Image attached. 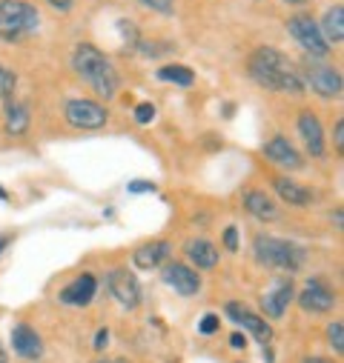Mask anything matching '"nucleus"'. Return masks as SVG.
<instances>
[{"label":"nucleus","mask_w":344,"mask_h":363,"mask_svg":"<svg viewBox=\"0 0 344 363\" xmlns=\"http://www.w3.org/2000/svg\"><path fill=\"white\" fill-rule=\"evenodd\" d=\"M158 80H166V83H176L181 89L193 86L195 83V74L190 66H181V63H169V66H161L158 69Z\"/></svg>","instance_id":"5701e85b"},{"label":"nucleus","mask_w":344,"mask_h":363,"mask_svg":"<svg viewBox=\"0 0 344 363\" xmlns=\"http://www.w3.org/2000/svg\"><path fill=\"white\" fill-rule=\"evenodd\" d=\"M273 189H276V195H279L287 206L304 209V206L313 203V192L304 189V186H299L296 180H290V177H273Z\"/></svg>","instance_id":"a211bd4d"},{"label":"nucleus","mask_w":344,"mask_h":363,"mask_svg":"<svg viewBox=\"0 0 344 363\" xmlns=\"http://www.w3.org/2000/svg\"><path fill=\"white\" fill-rule=\"evenodd\" d=\"M187 257L195 269H215L218 266V249H215V243H210L204 238L187 243Z\"/></svg>","instance_id":"4be33fe9"},{"label":"nucleus","mask_w":344,"mask_h":363,"mask_svg":"<svg viewBox=\"0 0 344 363\" xmlns=\"http://www.w3.org/2000/svg\"><path fill=\"white\" fill-rule=\"evenodd\" d=\"M15 86H18V74L6 63H0V98L9 101L15 95Z\"/></svg>","instance_id":"b1692460"},{"label":"nucleus","mask_w":344,"mask_h":363,"mask_svg":"<svg viewBox=\"0 0 344 363\" xmlns=\"http://www.w3.org/2000/svg\"><path fill=\"white\" fill-rule=\"evenodd\" d=\"M304 363H333V360L330 357H307Z\"/></svg>","instance_id":"e433bc0d"},{"label":"nucleus","mask_w":344,"mask_h":363,"mask_svg":"<svg viewBox=\"0 0 344 363\" xmlns=\"http://www.w3.org/2000/svg\"><path fill=\"white\" fill-rule=\"evenodd\" d=\"M46 4L55 9V12H60V15H66L72 6H75V0H46Z\"/></svg>","instance_id":"2f4dec72"},{"label":"nucleus","mask_w":344,"mask_h":363,"mask_svg":"<svg viewBox=\"0 0 344 363\" xmlns=\"http://www.w3.org/2000/svg\"><path fill=\"white\" fill-rule=\"evenodd\" d=\"M72 69L80 80H86L92 86V92L104 101L118 98V89H121V74L112 66V60L92 43H77L72 52Z\"/></svg>","instance_id":"f03ea898"},{"label":"nucleus","mask_w":344,"mask_h":363,"mask_svg":"<svg viewBox=\"0 0 344 363\" xmlns=\"http://www.w3.org/2000/svg\"><path fill=\"white\" fill-rule=\"evenodd\" d=\"M299 135L304 138L307 152H310L313 157H324V152H327L324 129H321V121H318L313 112H301V115H299Z\"/></svg>","instance_id":"dca6fc26"},{"label":"nucleus","mask_w":344,"mask_h":363,"mask_svg":"<svg viewBox=\"0 0 344 363\" xmlns=\"http://www.w3.org/2000/svg\"><path fill=\"white\" fill-rule=\"evenodd\" d=\"M304 86L310 83V89L318 95V98H324V101H333V98H341V74H338V69H333L330 63H324V60H318V57H310L307 60V66H304Z\"/></svg>","instance_id":"423d86ee"},{"label":"nucleus","mask_w":344,"mask_h":363,"mask_svg":"<svg viewBox=\"0 0 344 363\" xmlns=\"http://www.w3.org/2000/svg\"><path fill=\"white\" fill-rule=\"evenodd\" d=\"M163 284L166 286H172L181 298H193V295H198L201 292V275L193 269V266H187V263H163Z\"/></svg>","instance_id":"9d476101"},{"label":"nucleus","mask_w":344,"mask_h":363,"mask_svg":"<svg viewBox=\"0 0 344 363\" xmlns=\"http://www.w3.org/2000/svg\"><path fill=\"white\" fill-rule=\"evenodd\" d=\"M318 29H321L324 40L330 43V49H333L335 43H341V40H344V6H341V4L330 6V9L324 12V18L318 21Z\"/></svg>","instance_id":"412c9836"},{"label":"nucleus","mask_w":344,"mask_h":363,"mask_svg":"<svg viewBox=\"0 0 344 363\" xmlns=\"http://www.w3.org/2000/svg\"><path fill=\"white\" fill-rule=\"evenodd\" d=\"M29 123H32L29 104L9 98V101H6V132H9L12 138H21V135L29 132Z\"/></svg>","instance_id":"aec40b11"},{"label":"nucleus","mask_w":344,"mask_h":363,"mask_svg":"<svg viewBox=\"0 0 344 363\" xmlns=\"http://www.w3.org/2000/svg\"><path fill=\"white\" fill-rule=\"evenodd\" d=\"M107 343H109V329H98V335H95V349H107Z\"/></svg>","instance_id":"473e14b6"},{"label":"nucleus","mask_w":344,"mask_h":363,"mask_svg":"<svg viewBox=\"0 0 344 363\" xmlns=\"http://www.w3.org/2000/svg\"><path fill=\"white\" fill-rule=\"evenodd\" d=\"M244 209L255 218V220H276L279 218V206L273 203V198L264 192V189H247L244 192Z\"/></svg>","instance_id":"f3484780"},{"label":"nucleus","mask_w":344,"mask_h":363,"mask_svg":"<svg viewBox=\"0 0 344 363\" xmlns=\"http://www.w3.org/2000/svg\"><path fill=\"white\" fill-rule=\"evenodd\" d=\"M293 298H296L293 284H290L287 278H276V281H273V284L264 289V295H262V309H264V318H273V320L284 318V312H287V306L293 303Z\"/></svg>","instance_id":"9b49d317"},{"label":"nucleus","mask_w":344,"mask_h":363,"mask_svg":"<svg viewBox=\"0 0 344 363\" xmlns=\"http://www.w3.org/2000/svg\"><path fill=\"white\" fill-rule=\"evenodd\" d=\"M0 363H9V360H6V352H4V346H0Z\"/></svg>","instance_id":"58836bf2"},{"label":"nucleus","mask_w":344,"mask_h":363,"mask_svg":"<svg viewBox=\"0 0 344 363\" xmlns=\"http://www.w3.org/2000/svg\"><path fill=\"white\" fill-rule=\"evenodd\" d=\"M327 337H330V346L335 349V354H341L344 352V323L341 320H333L327 326Z\"/></svg>","instance_id":"393cba45"},{"label":"nucleus","mask_w":344,"mask_h":363,"mask_svg":"<svg viewBox=\"0 0 344 363\" xmlns=\"http://www.w3.org/2000/svg\"><path fill=\"white\" fill-rule=\"evenodd\" d=\"M333 143H335V152L341 155L344 152V121H335V126H333Z\"/></svg>","instance_id":"7c9ffc66"},{"label":"nucleus","mask_w":344,"mask_h":363,"mask_svg":"<svg viewBox=\"0 0 344 363\" xmlns=\"http://www.w3.org/2000/svg\"><path fill=\"white\" fill-rule=\"evenodd\" d=\"M230 346H232V349H244V346H247V337H244V335H238V332H235V335H232V337H230Z\"/></svg>","instance_id":"72a5a7b5"},{"label":"nucleus","mask_w":344,"mask_h":363,"mask_svg":"<svg viewBox=\"0 0 344 363\" xmlns=\"http://www.w3.org/2000/svg\"><path fill=\"white\" fill-rule=\"evenodd\" d=\"M227 318H230L232 323L244 326L262 346H267V343L273 340V326H270L262 315H255L249 306H244V303H238V301H230V303H227Z\"/></svg>","instance_id":"1a4fd4ad"},{"label":"nucleus","mask_w":344,"mask_h":363,"mask_svg":"<svg viewBox=\"0 0 344 363\" xmlns=\"http://www.w3.org/2000/svg\"><path fill=\"white\" fill-rule=\"evenodd\" d=\"M12 349H15L23 360H41V357H43V340H41V335H38L32 326H26V323H18V326L12 329Z\"/></svg>","instance_id":"2eb2a0df"},{"label":"nucleus","mask_w":344,"mask_h":363,"mask_svg":"<svg viewBox=\"0 0 344 363\" xmlns=\"http://www.w3.org/2000/svg\"><path fill=\"white\" fill-rule=\"evenodd\" d=\"M63 115H66V123L72 129H80V132L104 129L107 121H109L107 109L98 101H90V98H72V101H66Z\"/></svg>","instance_id":"39448f33"},{"label":"nucleus","mask_w":344,"mask_h":363,"mask_svg":"<svg viewBox=\"0 0 344 363\" xmlns=\"http://www.w3.org/2000/svg\"><path fill=\"white\" fill-rule=\"evenodd\" d=\"M287 4H293V6H301V4H310V0H287Z\"/></svg>","instance_id":"4c0bfd02"},{"label":"nucleus","mask_w":344,"mask_h":363,"mask_svg":"<svg viewBox=\"0 0 344 363\" xmlns=\"http://www.w3.org/2000/svg\"><path fill=\"white\" fill-rule=\"evenodd\" d=\"M95 363H129V360H124V357H104V360H95Z\"/></svg>","instance_id":"c9c22d12"},{"label":"nucleus","mask_w":344,"mask_h":363,"mask_svg":"<svg viewBox=\"0 0 344 363\" xmlns=\"http://www.w3.org/2000/svg\"><path fill=\"white\" fill-rule=\"evenodd\" d=\"M107 289L124 309H138L141 306V284L129 269H112L107 275Z\"/></svg>","instance_id":"6e6552de"},{"label":"nucleus","mask_w":344,"mask_h":363,"mask_svg":"<svg viewBox=\"0 0 344 363\" xmlns=\"http://www.w3.org/2000/svg\"><path fill=\"white\" fill-rule=\"evenodd\" d=\"M135 121H138L141 126L152 123V121H155V106H152V104H138V106H135Z\"/></svg>","instance_id":"bb28decb"},{"label":"nucleus","mask_w":344,"mask_h":363,"mask_svg":"<svg viewBox=\"0 0 344 363\" xmlns=\"http://www.w3.org/2000/svg\"><path fill=\"white\" fill-rule=\"evenodd\" d=\"M127 192H132V195H144V192H155V184H152V180H132V184L127 186Z\"/></svg>","instance_id":"c756f323"},{"label":"nucleus","mask_w":344,"mask_h":363,"mask_svg":"<svg viewBox=\"0 0 344 363\" xmlns=\"http://www.w3.org/2000/svg\"><path fill=\"white\" fill-rule=\"evenodd\" d=\"M224 246L230 249V252H238L241 246H238V226H227L224 229Z\"/></svg>","instance_id":"c85d7f7f"},{"label":"nucleus","mask_w":344,"mask_h":363,"mask_svg":"<svg viewBox=\"0 0 344 363\" xmlns=\"http://www.w3.org/2000/svg\"><path fill=\"white\" fill-rule=\"evenodd\" d=\"M9 243H12V238H9V235H0V255H4V249H6Z\"/></svg>","instance_id":"f704fd0d"},{"label":"nucleus","mask_w":344,"mask_h":363,"mask_svg":"<svg viewBox=\"0 0 344 363\" xmlns=\"http://www.w3.org/2000/svg\"><path fill=\"white\" fill-rule=\"evenodd\" d=\"M41 29V12L26 0H0V40L21 43Z\"/></svg>","instance_id":"20e7f679"},{"label":"nucleus","mask_w":344,"mask_h":363,"mask_svg":"<svg viewBox=\"0 0 344 363\" xmlns=\"http://www.w3.org/2000/svg\"><path fill=\"white\" fill-rule=\"evenodd\" d=\"M264 157H267L270 163H276V166L287 169V172H293V169H301V166H304V157L299 155V149H296L284 135H276V138H270V140L264 143Z\"/></svg>","instance_id":"4468645a"},{"label":"nucleus","mask_w":344,"mask_h":363,"mask_svg":"<svg viewBox=\"0 0 344 363\" xmlns=\"http://www.w3.org/2000/svg\"><path fill=\"white\" fill-rule=\"evenodd\" d=\"M247 72L258 86L270 89V92H284V95L304 92L299 66H293V60L273 46H258L247 60Z\"/></svg>","instance_id":"f257e3e1"},{"label":"nucleus","mask_w":344,"mask_h":363,"mask_svg":"<svg viewBox=\"0 0 344 363\" xmlns=\"http://www.w3.org/2000/svg\"><path fill=\"white\" fill-rule=\"evenodd\" d=\"M252 252H255V260L262 266L279 269V272H301L304 260H307L304 246H299L293 240H284V238H273V235H255Z\"/></svg>","instance_id":"7ed1b4c3"},{"label":"nucleus","mask_w":344,"mask_h":363,"mask_svg":"<svg viewBox=\"0 0 344 363\" xmlns=\"http://www.w3.org/2000/svg\"><path fill=\"white\" fill-rule=\"evenodd\" d=\"M144 9H152V12H161V15H172L176 12V0H135Z\"/></svg>","instance_id":"a878e982"},{"label":"nucleus","mask_w":344,"mask_h":363,"mask_svg":"<svg viewBox=\"0 0 344 363\" xmlns=\"http://www.w3.org/2000/svg\"><path fill=\"white\" fill-rule=\"evenodd\" d=\"M169 252H172V246H169L166 240H152V243L138 246L132 260H135V266H138V269H158V266H163V263H166Z\"/></svg>","instance_id":"6ab92c4d"},{"label":"nucleus","mask_w":344,"mask_h":363,"mask_svg":"<svg viewBox=\"0 0 344 363\" xmlns=\"http://www.w3.org/2000/svg\"><path fill=\"white\" fill-rule=\"evenodd\" d=\"M218 329H221V320H218V315H213V312L204 315L201 323H198V332H201V335H215Z\"/></svg>","instance_id":"cd10ccee"},{"label":"nucleus","mask_w":344,"mask_h":363,"mask_svg":"<svg viewBox=\"0 0 344 363\" xmlns=\"http://www.w3.org/2000/svg\"><path fill=\"white\" fill-rule=\"evenodd\" d=\"M95 295H98V281H95V275H90V272H83V275H77L72 284H66L63 289H60V303H66V306H90L92 301H95Z\"/></svg>","instance_id":"ddd939ff"},{"label":"nucleus","mask_w":344,"mask_h":363,"mask_svg":"<svg viewBox=\"0 0 344 363\" xmlns=\"http://www.w3.org/2000/svg\"><path fill=\"white\" fill-rule=\"evenodd\" d=\"M287 32L293 35V40H296L310 57H318V60H321V57L330 55V43L324 40L318 23H316L310 15H293V18L287 21Z\"/></svg>","instance_id":"0eeeda50"},{"label":"nucleus","mask_w":344,"mask_h":363,"mask_svg":"<svg viewBox=\"0 0 344 363\" xmlns=\"http://www.w3.org/2000/svg\"><path fill=\"white\" fill-rule=\"evenodd\" d=\"M299 303H301L304 312L321 315V312H330V309L338 303V298H335V292H333L321 278H310L307 286H304L301 295H299Z\"/></svg>","instance_id":"f8f14e48"}]
</instances>
